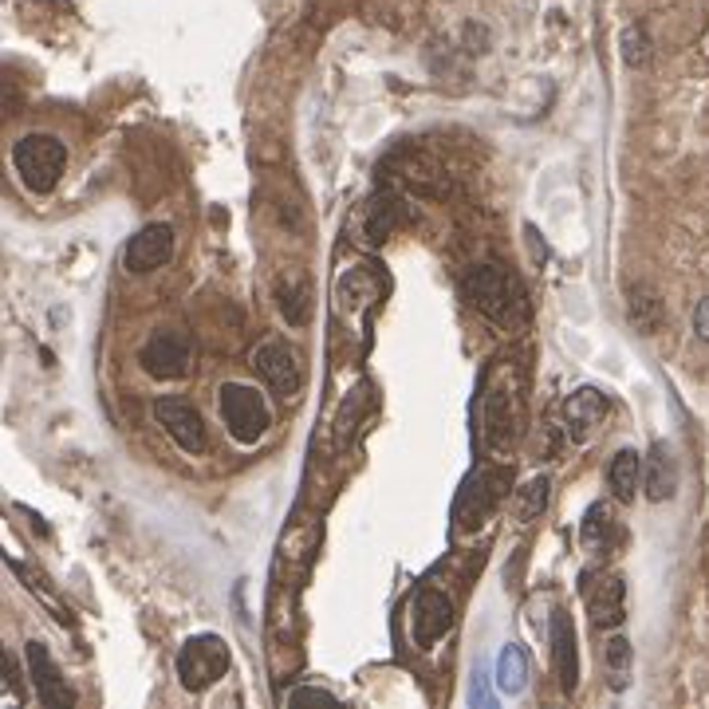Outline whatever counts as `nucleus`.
<instances>
[{"mask_svg":"<svg viewBox=\"0 0 709 709\" xmlns=\"http://www.w3.org/2000/svg\"><path fill=\"white\" fill-rule=\"evenodd\" d=\"M466 292H469V300H473L477 312H485L496 324H520L528 315L525 288H520L517 276H508L501 264L477 268L466 280Z\"/></svg>","mask_w":709,"mask_h":709,"instance_id":"obj_1","label":"nucleus"},{"mask_svg":"<svg viewBox=\"0 0 709 709\" xmlns=\"http://www.w3.org/2000/svg\"><path fill=\"white\" fill-rule=\"evenodd\" d=\"M12 166L32 193H51L60 185L63 166H68V146L51 134H24L12 146Z\"/></svg>","mask_w":709,"mask_h":709,"instance_id":"obj_2","label":"nucleus"},{"mask_svg":"<svg viewBox=\"0 0 709 709\" xmlns=\"http://www.w3.org/2000/svg\"><path fill=\"white\" fill-rule=\"evenodd\" d=\"M221 418H225V425H229V434H233L241 446L261 442L264 430L273 425V414H268L264 395L256 386H244V383L221 386Z\"/></svg>","mask_w":709,"mask_h":709,"instance_id":"obj_3","label":"nucleus"},{"mask_svg":"<svg viewBox=\"0 0 709 709\" xmlns=\"http://www.w3.org/2000/svg\"><path fill=\"white\" fill-rule=\"evenodd\" d=\"M225 670H229V647L217 635H193L178 650V678L190 694L217 686L225 678Z\"/></svg>","mask_w":709,"mask_h":709,"instance_id":"obj_4","label":"nucleus"},{"mask_svg":"<svg viewBox=\"0 0 709 709\" xmlns=\"http://www.w3.org/2000/svg\"><path fill=\"white\" fill-rule=\"evenodd\" d=\"M154 418H158V425H166V434L178 442V449H185V454H205L209 437H205V422H202V414L193 410V402H185V398H178V395H166L154 402Z\"/></svg>","mask_w":709,"mask_h":709,"instance_id":"obj_5","label":"nucleus"},{"mask_svg":"<svg viewBox=\"0 0 709 709\" xmlns=\"http://www.w3.org/2000/svg\"><path fill=\"white\" fill-rule=\"evenodd\" d=\"M139 363L154 378H182L190 371V339L182 332H154L139 351Z\"/></svg>","mask_w":709,"mask_h":709,"instance_id":"obj_6","label":"nucleus"},{"mask_svg":"<svg viewBox=\"0 0 709 709\" xmlns=\"http://www.w3.org/2000/svg\"><path fill=\"white\" fill-rule=\"evenodd\" d=\"M253 366L256 375L264 378V383L273 386L276 395H296L300 390V383H304V375H300V359H296V351L288 344H280V339H268V344H261L253 351Z\"/></svg>","mask_w":709,"mask_h":709,"instance_id":"obj_7","label":"nucleus"},{"mask_svg":"<svg viewBox=\"0 0 709 709\" xmlns=\"http://www.w3.org/2000/svg\"><path fill=\"white\" fill-rule=\"evenodd\" d=\"M28 674H32V686H36V698L51 709H71L75 706V694H71L68 678L60 674L56 659H51V650L44 642H28Z\"/></svg>","mask_w":709,"mask_h":709,"instance_id":"obj_8","label":"nucleus"},{"mask_svg":"<svg viewBox=\"0 0 709 709\" xmlns=\"http://www.w3.org/2000/svg\"><path fill=\"white\" fill-rule=\"evenodd\" d=\"M170 256H173V229L154 221L131 237L127 253H122V264H127V273L142 276V273H154V268L170 264Z\"/></svg>","mask_w":709,"mask_h":709,"instance_id":"obj_9","label":"nucleus"},{"mask_svg":"<svg viewBox=\"0 0 709 709\" xmlns=\"http://www.w3.org/2000/svg\"><path fill=\"white\" fill-rule=\"evenodd\" d=\"M584 599H588V611L596 627L611 630L627 618V588H623L618 576H596L591 584H584Z\"/></svg>","mask_w":709,"mask_h":709,"instance_id":"obj_10","label":"nucleus"},{"mask_svg":"<svg viewBox=\"0 0 709 709\" xmlns=\"http://www.w3.org/2000/svg\"><path fill=\"white\" fill-rule=\"evenodd\" d=\"M611 402L603 390H596V386H579L576 395L564 402V425H567V437L572 442H588L591 430H596L603 418H608Z\"/></svg>","mask_w":709,"mask_h":709,"instance_id":"obj_11","label":"nucleus"},{"mask_svg":"<svg viewBox=\"0 0 709 709\" xmlns=\"http://www.w3.org/2000/svg\"><path fill=\"white\" fill-rule=\"evenodd\" d=\"M449 627H454V608H449V599L434 588L418 591V599H414V642L418 647H434Z\"/></svg>","mask_w":709,"mask_h":709,"instance_id":"obj_12","label":"nucleus"},{"mask_svg":"<svg viewBox=\"0 0 709 709\" xmlns=\"http://www.w3.org/2000/svg\"><path fill=\"white\" fill-rule=\"evenodd\" d=\"M552 647H556V674H560V689L572 694L579 682V662H576V627L564 611H556L552 618Z\"/></svg>","mask_w":709,"mask_h":709,"instance_id":"obj_13","label":"nucleus"},{"mask_svg":"<svg viewBox=\"0 0 709 709\" xmlns=\"http://www.w3.org/2000/svg\"><path fill=\"white\" fill-rule=\"evenodd\" d=\"M642 489H647L650 501H670L674 489H678V466H674V457H670V449L662 446V442L650 449V457H647Z\"/></svg>","mask_w":709,"mask_h":709,"instance_id":"obj_14","label":"nucleus"},{"mask_svg":"<svg viewBox=\"0 0 709 709\" xmlns=\"http://www.w3.org/2000/svg\"><path fill=\"white\" fill-rule=\"evenodd\" d=\"M608 485H611V493H615V501H623V505L635 501L638 485H642V457H638V449H618V454L611 457Z\"/></svg>","mask_w":709,"mask_h":709,"instance_id":"obj_15","label":"nucleus"},{"mask_svg":"<svg viewBox=\"0 0 709 709\" xmlns=\"http://www.w3.org/2000/svg\"><path fill=\"white\" fill-rule=\"evenodd\" d=\"M579 540H584V548L588 552H611L615 548V540H618V520H615V513H611V505H591L588 508V517H584V528H579Z\"/></svg>","mask_w":709,"mask_h":709,"instance_id":"obj_16","label":"nucleus"},{"mask_svg":"<svg viewBox=\"0 0 709 709\" xmlns=\"http://www.w3.org/2000/svg\"><path fill=\"white\" fill-rule=\"evenodd\" d=\"M496 686L505 689V694H520L528 686V654L525 647L517 642H508L501 650V659H496Z\"/></svg>","mask_w":709,"mask_h":709,"instance_id":"obj_17","label":"nucleus"},{"mask_svg":"<svg viewBox=\"0 0 709 709\" xmlns=\"http://www.w3.org/2000/svg\"><path fill=\"white\" fill-rule=\"evenodd\" d=\"M630 324H635L642 335H654L662 327V304H659V296L650 292L647 284L630 288Z\"/></svg>","mask_w":709,"mask_h":709,"instance_id":"obj_18","label":"nucleus"},{"mask_svg":"<svg viewBox=\"0 0 709 709\" xmlns=\"http://www.w3.org/2000/svg\"><path fill=\"white\" fill-rule=\"evenodd\" d=\"M544 505H548V481H544V477L528 481V485L517 493V517L520 520H532Z\"/></svg>","mask_w":709,"mask_h":709,"instance_id":"obj_19","label":"nucleus"},{"mask_svg":"<svg viewBox=\"0 0 709 709\" xmlns=\"http://www.w3.org/2000/svg\"><path fill=\"white\" fill-rule=\"evenodd\" d=\"M280 312H284V320L288 324H304L308 320V288H304V280L296 284V292H288L280 284Z\"/></svg>","mask_w":709,"mask_h":709,"instance_id":"obj_20","label":"nucleus"},{"mask_svg":"<svg viewBox=\"0 0 709 709\" xmlns=\"http://www.w3.org/2000/svg\"><path fill=\"white\" fill-rule=\"evenodd\" d=\"M608 666L615 674V689L627 686V670H630V642L627 638H611L608 642Z\"/></svg>","mask_w":709,"mask_h":709,"instance_id":"obj_21","label":"nucleus"},{"mask_svg":"<svg viewBox=\"0 0 709 709\" xmlns=\"http://www.w3.org/2000/svg\"><path fill=\"white\" fill-rule=\"evenodd\" d=\"M623 56H627V63H642L647 60V40H642V28H630L627 36H623Z\"/></svg>","mask_w":709,"mask_h":709,"instance_id":"obj_22","label":"nucleus"},{"mask_svg":"<svg viewBox=\"0 0 709 709\" xmlns=\"http://www.w3.org/2000/svg\"><path fill=\"white\" fill-rule=\"evenodd\" d=\"M288 701L292 706H304V701H320V706H335V694H327V689H315V686H300L288 694Z\"/></svg>","mask_w":709,"mask_h":709,"instance_id":"obj_23","label":"nucleus"},{"mask_svg":"<svg viewBox=\"0 0 709 709\" xmlns=\"http://www.w3.org/2000/svg\"><path fill=\"white\" fill-rule=\"evenodd\" d=\"M694 335H698L701 344H709V296L698 300V308H694Z\"/></svg>","mask_w":709,"mask_h":709,"instance_id":"obj_24","label":"nucleus"}]
</instances>
